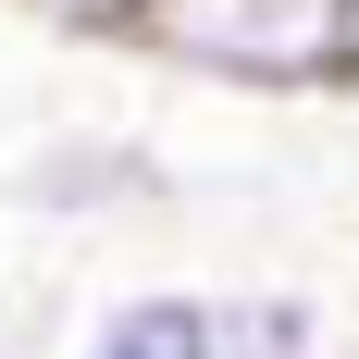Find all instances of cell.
I'll return each instance as SVG.
<instances>
[{"mask_svg":"<svg viewBox=\"0 0 359 359\" xmlns=\"http://www.w3.org/2000/svg\"><path fill=\"white\" fill-rule=\"evenodd\" d=\"M124 50L236 100H347V0H137Z\"/></svg>","mask_w":359,"mask_h":359,"instance_id":"cell-1","label":"cell"},{"mask_svg":"<svg viewBox=\"0 0 359 359\" xmlns=\"http://www.w3.org/2000/svg\"><path fill=\"white\" fill-rule=\"evenodd\" d=\"M161 198H174V161L149 137H111V124H62L13 161V211H37V223H124Z\"/></svg>","mask_w":359,"mask_h":359,"instance_id":"cell-2","label":"cell"},{"mask_svg":"<svg viewBox=\"0 0 359 359\" xmlns=\"http://www.w3.org/2000/svg\"><path fill=\"white\" fill-rule=\"evenodd\" d=\"M74 359H211V285H124V297H100V323L74 334Z\"/></svg>","mask_w":359,"mask_h":359,"instance_id":"cell-3","label":"cell"},{"mask_svg":"<svg viewBox=\"0 0 359 359\" xmlns=\"http://www.w3.org/2000/svg\"><path fill=\"white\" fill-rule=\"evenodd\" d=\"M211 359H323L310 285H211Z\"/></svg>","mask_w":359,"mask_h":359,"instance_id":"cell-4","label":"cell"},{"mask_svg":"<svg viewBox=\"0 0 359 359\" xmlns=\"http://www.w3.org/2000/svg\"><path fill=\"white\" fill-rule=\"evenodd\" d=\"M25 13H50L62 37H111V50H124V25H137V0H25Z\"/></svg>","mask_w":359,"mask_h":359,"instance_id":"cell-5","label":"cell"},{"mask_svg":"<svg viewBox=\"0 0 359 359\" xmlns=\"http://www.w3.org/2000/svg\"><path fill=\"white\" fill-rule=\"evenodd\" d=\"M347 87H359V0H347Z\"/></svg>","mask_w":359,"mask_h":359,"instance_id":"cell-6","label":"cell"},{"mask_svg":"<svg viewBox=\"0 0 359 359\" xmlns=\"http://www.w3.org/2000/svg\"><path fill=\"white\" fill-rule=\"evenodd\" d=\"M0 334H13V297H0Z\"/></svg>","mask_w":359,"mask_h":359,"instance_id":"cell-7","label":"cell"}]
</instances>
